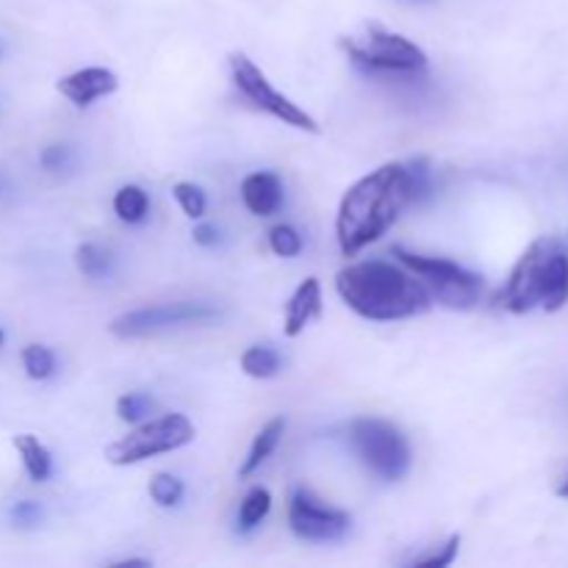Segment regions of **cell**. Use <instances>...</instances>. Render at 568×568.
Masks as SVG:
<instances>
[{
  "mask_svg": "<svg viewBox=\"0 0 568 568\" xmlns=\"http://www.w3.org/2000/svg\"><path fill=\"white\" fill-rule=\"evenodd\" d=\"M408 203H414L408 166L397 161L377 166L342 197L336 216L338 250L347 258L358 255L372 242L386 236Z\"/></svg>",
  "mask_w": 568,
  "mask_h": 568,
  "instance_id": "1",
  "label": "cell"
},
{
  "mask_svg": "<svg viewBox=\"0 0 568 568\" xmlns=\"http://www.w3.org/2000/svg\"><path fill=\"white\" fill-rule=\"evenodd\" d=\"M336 292L349 311L369 322L408 320L425 314L433 305L422 277L388 261H361L344 266L336 277Z\"/></svg>",
  "mask_w": 568,
  "mask_h": 568,
  "instance_id": "2",
  "label": "cell"
},
{
  "mask_svg": "<svg viewBox=\"0 0 568 568\" xmlns=\"http://www.w3.org/2000/svg\"><path fill=\"white\" fill-rule=\"evenodd\" d=\"M568 300V258L558 239H538L510 272L497 303L510 314L560 311Z\"/></svg>",
  "mask_w": 568,
  "mask_h": 568,
  "instance_id": "3",
  "label": "cell"
},
{
  "mask_svg": "<svg viewBox=\"0 0 568 568\" xmlns=\"http://www.w3.org/2000/svg\"><path fill=\"white\" fill-rule=\"evenodd\" d=\"M349 444L361 464L386 483L403 480L414 464V453L405 438V433L397 425L375 416H361L349 425Z\"/></svg>",
  "mask_w": 568,
  "mask_h": 568,
  "instance_id": "4",
  "label": "cell"
},
{
  "mask_svg": "<svg viewBox=\"0 0 568 568\" xmlns=\"http://www.w3.org/2000/svg\"><path fill=\"white\" fill-rule=\"evenodd\" d=\"M392 253L394 258H399V264L405 270L419 275L427 292H430V297L447 305V308L466 311L480 303L486 283H483V277L477 272L464 270V266L449 258H427V255L408 253L405 247H392Z\"/></svg>",
  "mask_w": 568,
  "mask_h": 568,
  "instance_id": "5",
  "label": "cell"
},
{
  "mask_svg": "<svg viewBox=\"0 0 568 568\" xmlns=\"http://www.w3.org/2000/svg\"><path fill=\"white\" fill-rule=\"evenodd\" d=\"M194 442V425L183 414H166L133 427L128 436L105 449V460L114 466H133L155 455L175 453Z\"/></svg>",
  "mask_w": 568,
  "mask_h": 568,
  "instance_id": "6",
  "label": "cell"
},
{
  "mask_svg": "<svg viewBox=\"0 0 568 568\" xmlns=\"http://www.w3.org/2000/svg\"><path fill=\"white\" fill-rule=\"evenodd\" d=\"M338 44L366 72H419L427 67V53L419 44L386 31L377 22L366 26V44L355 39H342Z\"/></svg>",
  "mask_w": 568,
  "mask_h": 568,
  "instance_id": "7",
  "label": "cell"
},
{
  "mask_svg": "<svg viewBox=\"0 0 568 568\" xmlns=\"http://www.w3.org/2000/svg\"><path fill=\"white\" fill-rule=\"evenodd\" d=\"M222 316V308L214 303H203V300H181V303H161L150 305V308L128 311V314L116 316L109 325L111 336L116 338H144L155 336L161 331L183 325H205Z\"/></svg>",
  "mask_w": 568,
  "mask_h": 568,
  "instance_id": "8",
  "label": "cell"
},
{
  "mask_svg": "<svg viewBox=\"0 0 568 568\" xmlns=\"http://www.w3.org/2000/svg\"><path fill=\"white\" fill-rule=\"evenodd\" d=\"M227 61H231L233 83H236L239 92H242L255 109L266 111V114H272L275 120H281L283 125H292L297 128V131L320 133V125H316L314 116L305 109H300V105L294 103V100H288L286 94L277 92L270 83V78L253 64V59H247L244 53H233Z\"/></svg>",
  "mask_w": 568,
  "mask_h": 568,
  "instance_id": "9",
  "label": "cell"
},
{
  "mask_svg": "<svg viewBox=\"0 0 568 568\" xmlns=\"http://www.w3.org/2000/svg\"><path fill=\"white\" fill-rule=\"evenodd\" d=\"M288 525L294 536L303 541H338L349 530V514L338 508H327L305 488H294L292 503H288Z\"/></svg>",
  "mask_w": 568,
  "mask_h": 568,
  "instance_id": "10",
  "label": "cell"
},
{
  "mask_svg": "<svg viewBox=\"0 0 568 568\" xmlns=\"http://www.w3.org/2000/svg\"><path fill=\"white\" fill-rule=\"evenodd\" d=\"M61 94L70 100L78 109H87L94 100L109 98L120 89V78L116 72L105 70V67H83V70L72 72V75H64L59 83H55Z\"/></svg>",
  "mask_w": 568,
  "mask_h": 568,
  "instance_id": "11",
  "label": "cell"
},
{
  "mask_svg": "<svg viewBox=\"0 0 568 568\" xmlns=\"http://www.w3.org/2000/svg\"><path fill=\"white\" fill-rule=\"evenodd\" d=\"M322 316V283L316 277H305L286 303V322H283V333L288 338H297L305 327Z\"/></svg>",
  "mask_w": 568,
  "mask_h": 568,
  "instance_id": "12",
  "label": "cell"
},
{
  "mask_svg": "<svg viewBox=\"0 0 568 568\" xmlns=\"http://www.w3.org/2000/svg\"><path fill=\"white\" fill-rule=\"evenodd\" d=\"M242 200L250 214L272 216L283 205V183L272 172H253L242 183Z\"/></svg>",
  "mask_w": 568,
  "mask_h": 568,
  "instance_id": "13",
  "label": "cell"
},
{
  "mask_svg": "<svg viewBox=\"0 0 568 568\" xmlns=\"http://www.w3.org/2000/svg\"><path fill=\"white\" fill-rule=\"evenodd\" d=\"M283 433H286V419H283V416H277V419H272L270 425H266L264 430H261L258 436L253 438V447H250L247 458H244L242 469H239V477L255 475V471H258L261 466H264V460L270 458V455L277 449V444H281Z\"/></svg>",
  "mask_w": 568,
  "mask_h": 568,
  "instance_id": "14",
  "label": "cell"
},
{
  "mask_svg": "<svg viewBox=\"0 0 568 568\" xmlns=\"http://www.w3.org/2000/svg\"><path fill=\"white\" fill-rule=\"evenodd\" d=\"M14 449L20 453L22 466H26L28 477L33 483L50 480V475H53V458H50V449L37 436H17Z\"/></svg>",
  "mask_w": 568,
  "mask_h": 568,
  "instance_id": "15",
  "label": "cell"
},
{
  "mask_svg": "<svg viewBox=\"0 0 568 568\" xmlns=\"http://www.w3.org/2000/svg\"><path fill=\"white\" fill-rule=\"evenodd\" d=\"M242 369L244 375L255 377V381H270L277 377L283 369V358L272 347H250L242 353Z\"/></svg>",
  "mask_w": 568,
  "mask_h": 568,
  "instance_id": "16",
  "label": "cell"
},
{
  "mask_svg": "<svg viewBox=\"0 0 568 568\" xmlns=\"http://www.w3.org/2000/svg\"><path fill=\"white\" fill-rule=\"evenodd\" d=\"M148 211L150 197L142 186L128 183V186H122L120 192L114 194V214L120 216L122 222H128V225H139V222L148 216Z\"/></svg>",
  "mask_w": 568,
  "mask_h": 568,
  "instance_id": "17",
  "label": "cell"
},
{
  "mask_svg": "<svg viewBox=\"0 0 568 568\" xmlns=\"http://www.w3.org/2000/svg\"><path fill=\"white\" fill-rule=\"evenodd\" d=\"M270 510H272V494L261 486L253 488V491L242 499V505H239V527H242L244 532L253 530V527H258L261 521L270 516Z\"/></svg>",
  "mask_w": 568,
  "mask_h": 568,
  "instance_id": "18",
  "label": "cell"
},
{
  "mask_svg": "<svg viewBox=\"0 0 568 568\" xmlns=\"http://www.w3.org/2000/svg\"><path fill=\"white\" fill-rule=\"evenodd\" d=\"M20 358L22 369H26V375L31 381H48L55 372V355L48 347H42V344H28V347H22Z\"/></svg>",
  "mask_w": 568,
  "mask_h": 568,
  "instance_id": "19",
  "label": "cell"
},
{
  "mask_svg": "<svg viewBox=\"0 0 568 568\" xmlns=\"http://www.w3.org/2000/svg\"><path fill=\"white\" fill-rule=\"evenodd\" d=\"M150 499H153L159 508H175L183 499V483L178 477L166 475V471H159V475L150 480Z\"/></svg>",
  "mask_w": 568,
  "mask_h": 568,
  "instance_id": "20",
  "label": "cell"
},
{
  "mask_svg": "<svg viewBox=\"0 0 568 568\" xmlns=\"http://www.w3.org/2000/svg\"><path fill=\"white\" fill-rule=\"evenodd\" d=\"M172 194H175L178 205H181V211L189 216V220H203L205 209H209V200H205L203 189L183 181V183H175Z\"/></svg>",
  "mask_w": 568,
  "mask_h": 568,
  "instance_id": "21",
  "label": "cell"
},
{
  "mask_svg": "<svg viewBox=\"0 0 568 568\" xmlns=\"http://www.w3.org/2000/svg\"><path fill=\"white\" fill-rule=\"evenodd\" d=\"M75 264L87 277H103L111 266V255L98 244H81L75 253Z\"/></svg>",
  "mask_w": 568,
  "mask_h": 568,
  "instance_id": "22",
  "label": "cell"
},
{
  "mask_svg": "<svg viewBox=\"0 0 568 568\" xmlns=\"http://www.w3.org/2000/svg\"><path fill=\"white\" fill-rule=\"evenodd\" d=\"M150 410H153V399H150L148 394L133 392L116 399V416H120L122 422H128V425H139Z\"/></svg>",
  "mask_w": 568,
  "mask_h": 568,
  "instance_id": "23",
  "label": "cell"
},
{
  "mask_svg": "<svg viewBox=\"0 0 568 568\" xmlns=\"http://www.w3.org/2000/svg\"><path fill=\"white\" fill-rule=\"evenodd\" d=\"M270 247L272 253L281 255V258H294V255H300V250H303V236H300L292 225H277L272 227L270 233Z\"/></svg>",
  "mask_w": 568,
  "mask_h": 568,
  "instance_id": "24",
  "label": "cell"
},
{
  "mask_svg": "<svg viewBox=\"0 0 568 568\" xmlns=\"http://www.w3.org/2000/svg\"><path fill=\"white\" fill-rule=\"evenodd\" d=\"M458 549H460V536L455 532V536H449V541L444 544L442 552L436 555H427V558H419L414 560V566H427V568H447L455 564V558H458Z\"/></svg>",
  "mask_w": 568,
  "mask_h": 568,
  "instance_id": "25",
  "label": "cell"
},
{
  "mask_svg": "<svg viewBox=\"0 0 568 568\" xmlns=\"http://www.w3.org/2000/svg\"><path fill=\"white\" fill-rule=\"evenodd\" d=\"M11 519L20 527H33L42 519V510H39L37 503H17L14 508H11Z\"/></svg>",
  "mask_w": 568,
  "mask_h": 568,
  "instance_id": "26",
  "label": "cell"
},
{
  "mask_svg": "<svg viewBox=\"0 0 568 568\" xmlns=\"http://www.w3.org/2000/svg\"><path fill=\"white\" fill-rule=\"evenodd\" d=\"M67 159V148H61V144H53V148H48L42 153V166L44 170H59L61 164H64Z\"/></svg>",
  "mask_w": 568,
  "mask_h": 568,
  "instance_id": "27",
  "label": "cell"
},
{
  "mask_svg": "<svg viewBox=\"0 0 568 568\" xmlns=\"http://www.w3.org/2000/svg\"><path fill=\"white\" fill-rule=\"evenodd\" d=\"M216 239H220V231H216L214 225H197V227H194V242H197L200 247H214Z\"/></svg>",
  "mask_w": 568,
  "mask_h": 568,
  "instance_id": "28",
  "label": "cell"
},
{
  "mask_svg": "<svg viewBox=\"0 0 568 568\" xmlns=\"http://www.w3.org/2000/svg\"><path fill=\"white\" fill-rule=\"evenodd\" d=\"M133 566L148 568L150 560H144V558H131V560H120V564H114V568H133Z\"/></svg>",
  "mask_w": 568,
  "mask_h": 568,
  "instance_id": "29",
  "label": "cell"
},
{
  "mask_svg": "<svg viewBox=\"0 0 568 568\" xmlns=\"http://www.w3.org/2000/svg\"><path fill=\"white\" fill-rule=\"evenodd\" d=\"M558 494H560V497H566V499H568V477H566V483H564V486L558 488Z\"/></svg>",
  "mask_w": 568,
  "mask_h": 568,
  "instance_id": "30",
  "label": "cell"
},
{
  "mask_svg": "<svg viewBox=\"0 0 568 568\" xmlns=\"http://www.w3.org/2000/svg\"><path fill=\"white\" fill-rule=\"evenodd\" d=\"M3 338H6V336H3V331H0V344H3Z\"/></svg>",
  "mask_w": 568,
  "mask_h": 568,
  "instance_id": "31",
  "label": "cell"
}]
</instances>
